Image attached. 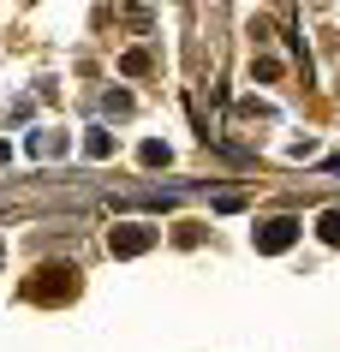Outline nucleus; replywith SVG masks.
<instances>
[{
    "mask_svg": "<svg viewBox=\"0 0 340 352\" xmlns=\"http://www.w3.org/2000/svg\"><path fill=\"white\" fill-rule=\"evenodd\" d=\"M150 245H155V227H113L108 233L113 257H137V251H150Z\"/></svg>",
    "mask_w": 340,
    "mask_h": 352,
    "instance_id": "nucleus-1",
    "label": "nucleus"
},
{
    "mask_svg": "<svg viewBox=\"0 0 340 352\" xmlns=\"http://www.w3.org/2000/svg\"><path fill=\"white\" fill-rule=\"evenodd\" d=\"M293 239H299V221H286V215H281V221H263V227H257V251H269V257H275V251H286Z\"/></svg>",
    "mask_w": 340,
    "mask_h": 352,
    "instance_id": "nucleus-2",
    "label": "nucleus"
},
{
    "mask_svg": "<svg viewBox=\"0 0 340 352\" xmlns=\"http://www.w3.org/2000/svg\"><path fill=\"white\" fill-rule=\"evenodd\" d=\"M317 233H322V245H340V209H322V215H317Z\"/></svg>",
    "mask_w": 340,
    "mask_h": 352,
    "instance_id": "nucleus-3",
    "label": "nucleus"
},
{
    "mask_svg": "<svg viewBox=\"0 0 340 352\" xmlns=\"http://www.w3.org/2000/svg\"><path fill=\"white\" fill-rule=\"evenodd\" d=\"M84 149H90L95 162H102V155H108V149H113V138H108V131H90V144H84Z\"/></svg>",
    "mask_w": 340,
    "mask_h": 352,
    "instance_id": "nucleus-4",
    "label": "nucleus"
},
{
    "mask_svg": "<svg viewBox=\"0 0 340 352\" xmlns=\"http://www.w3.org/2000/svg\"><path fill=\"white\" fill-rule=\"evenodd\" d=\"M144 162H150V167H168V144H144Z\"/></svg>",
    "mask_w": 340,
    "mask_h": 352,
    "instance_id": "nucleus-5",
    "label": "nucleus"
},
{
    "mask_svg": "<svg viewBox=\"0 0 340 352\" xmlns=\"http://www.w3.org/2000/svg\"><path fill=\"white\" fill-rule=\"evenodd\" d=\"M6 162H12V144H0V167H6Z\"/></svg>",
    "mask_w": 340,
    "mask_h": 352,
    "instance_id": "nucleus-6",
    "label": "nucleus"
},
{
    "mask_svg": "<svg viewBox=\"0 0 340 352\" xmlns=\"http://www.w3.org/2000/svg\"><path fill=\"white\" fill-rule=\"evenodd\" d=\"M328 173H340V155H335V162H328Z\"/></svg>",
    "mask_w": 340,
    "mask_h": 352,
    "instance_id": "nucleus-7",
    "label": "nucleus"
},
{
    "mask_svg": "<svg viewBox=\"0 0 340 352\" xmlns=\"http://www.w3.org/2000/svg\"><path fill=\"white\" fill-rule=\"evenodd\" d=\"M0 257H6V251H0Z\"/></svg>",
    "mask_w": 340,
    "mask_h": 352,
    "instance_id": "nucleus-8",
    "label": "nucleus"
}]
</instances>
